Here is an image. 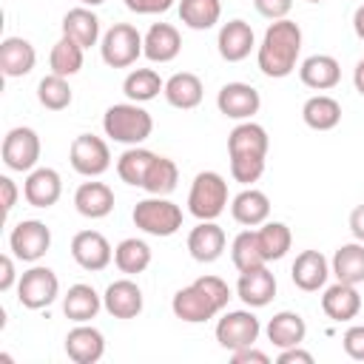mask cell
<instances>
[{
  "instance_id": "obj_52",
  "label": "cell",
  "mask_w": 364,
  "mask_h": 364,
  "mask_svg": "<svg viewBox=\"0 0 364 364\" xmlns=\"http://www.w3.org/2000/svg\"><path fill=\"white\" fill-rule=\"evenodd\" d=\"M353 85H355V91L364 97V60H358V65H355V71H353Z\"/></svg>"
},
{
  "instance_id": "obj_12",
  "label": "cell",
  "mask_w": 364,
  "mask_h": 364,
  "mask_svg": "<svg viewBox=\"0 0 364 364\" xmlns=\"http://www.w3.org/2000/svg\"><path fill=\"white\" fill-rule=\"evenodd\" d=\"M71 256H74V262L82 270L97 273V270H105L111 264L114 250H111V245H108V239L102 233H97V230H80L71 239Z\"/></svg>"
},
{
  "instance_id": "obj_38",
  "label": "cell",
  "mask_w": 364,
  "mask_h": 364,
  "mask_svg": "<svg viewBox=\"0 0 364 364\" xmlns=\"http://www.w3.org/2000/svg\"><path fill=\"white\" fill-rule=\"evenodd\" d=\"M82 46L77 43V40H71V37H60L57 43H54V48H51V57H48V63H51V74H60V77H74L80 68H82Z\"/></svg>"
},
{
  "instance_id": "obj_4",
  "label": "cell",
  "mask_w": 364,
  "mask_h": 364,
  "mask_svg": "<svg viewBox=\"0 0 364 364\" xmlns=\"http://www.w3.org/2000/svg\"><path fill=\"white\" fill-rule=\"evenodd\" d=\"M134 225L151 236H173L182 228V208L165 196H148L134 208Z\"/></svg>"
},
{
  "instance_id": "obj_24",
  "label": "cell",
  "mask_w": 364,
  "mask_h": 364,
  "mask_svg": "<svg viewBox=\"0 0 364 364\" xmlns=\"http://www.w3.org/2000/svg\"><path fill=\"white\" fill-rule=\"evenodd\" d=\"M37 63V51L23 37H6L0 43V71L6 77H26Z\"/></svg>"
},
{
  "instance_id": "obj_42",
  "label": "cell",
  "mask_w": 364,
  "mask_h": 364,
  "mask_svg": "<svg viewBox=\"0 0 364 364\" xmlns=\"http://www.w3.org/2000/svg\"><path fill=\"white\" fill-rule=\"evenodd\" d=\"M71 85H68V77H60V74H48L40 80L37 85V100L43 108L48 111H63L71 105Z\"/></svg>"
},
{
  "instance_id": "obj_10",
  "label": "cell",
  "mask_w": 364,
  "mask_h": 364,
  "mask_svg": "<svg viewBox=\"0 0 364 364\" xmlns=\"http://www.w3.org/2000/svg\"><path fill=\"white\" fill-rule=\"evenodd\" d=\"M40 159V136L34 128L17 125L3 139V165L9 171H34Z\"/></svg>"
},
{
  "instance_id": "obj_5",
  "label": "cell",
  "mask_w": 364,
  "mask_h": 364,
  "mask_svg": "<svg viewBox=\"0 0 364 364\" xmlns=\"http://www.w3.org/2000/svg\"><path fill=\"white\" fill-rule=\"evenodd\" d=\"M102 63L111 68H128L142 54V34L131 23H117L102 34L100 43Z\"/></svg>"
},
{
  "instance_id": "obj_7",
  "label": "cell",
  "mask_w": 364,
  "mask_h": 364,
  "mask_svg": "<svg viewBox=\"0 0 364 364\" xmlns=\"http://www.w3.org/2000/svg\"><path fill=\"white\" fill-rule=\"evenodd\" d=\"M68 159H71V168L80 173V176H100L111 168V151L105 145V139L94 136V134H80L74 136L71 142V151H68Z\"/></svg>"
},
{
  "instance_id": "obj_11",
  "label": "cell",
  "mask_w": 364,
  "mask_h": 364,
  "mask_svg": "<svg viewBox=\"0 0 364 364\" xmlns=\"http://www.w3.org/2000/svg\"><path fill=\"white\" fill-rule=\"evenodd\" d=\"M259 333H262V324L250 310H230L216 324V341L230 353L256 344Z\"/></svg>"
},
{
  "instance_id": "obj_16",
  "label": "cell",
  "mask_w": 364,
  "mask_h": 364,
  "mask_svg": "<svg viewBox=\"0 0 364 364\" xmlns=\"http://www.w3.org/2000/svg\"><path fill=\"white\" fill-rule=\"evenodd\" d=\"M63 193V182H60V173L54 168H34L28 171L26 176V185H23V196L31 208H51Z\"/></svg>"
},
{
  "instance_id": "obj_45",
  "label": "cell",
  "mask_w": 364,
  "mask_h": 364,
  "mask_svg": "<svg viewBox=\"0 0 364 364\" xmlns=\"http://www.w3.org/2000/svg\"><path fill=\"white\" fill-rule=\"evenodd\" d=\"M253 6L267 20H284L287 11L293 9V0H253Z\"/></svg>"
},
{
  "instance_id": "obj_3",
  "label": "cell",
  "mask_w": 364,
  "mask_h": 364,
  "mask_svg": "<svg viewBox=\"0 0 364 364\" xmlns=\"http://www.w3.org/2000/svg\"><path fill=\"white\" fill-rule=\"evenodd\" d=\"M225 208H228V182L216 171L196 173L188 193V210L199 222H213Z\"/></svg>"
},
{
  "instance_id": "obj_14",
  "label": "cell",
  "mask_w": 364,
  "mask_h": 364,
  "mask_svg": "<svg viewBox=\"0 0 364 364\" xmlns=\"http://www.w3.org/2000/svg\"><path fill=\"white\" fill-rule=\"evenodd\" d=\"M142 290L136 282L131 279H117L105 287L102 296V307L114 316V318H136L142 313Z\"/></svg>"
},
{
  "instance_id": "obj_1",
  "label": "cell",
  "mask_w": 364,
  "mask_h": 364,
  "mask_svg": "<svg viewBox=\"0 0 364 364\" xmlns=\"http://www.w3.org/2000/svg\"><path fill=\"white\" fill-rule=\"evenodd\" d=\"M301 54V28L299 23L293 20H273L262 37V46H259V71L264 77H273V80H282L287 74H293L296 68V60Z\"/></svg>"
},
{
  "instance_id": "obj_30",
  "label": "cell",
  "mask_w": 364,
  "mask_h": 364,
  "mask_svg": "<svg viewBox=\"0 0 364 364\" xmlns=\"http://www.w3.org/2000/svg\"><path fill=\"white\" fill-rule=\"evenodd\" d=\"M63 34L71 37V40H77L82 48H91L100 40V20H97V14L88 6H77V9L65 11V17H63Z\"/></svg>"
},
{
  "instance_id": "obj_36",
  "label": "cell",
  "mask_w": 364,
  "mask_h": 364,
  "mask_svg": "<svg viewBox=\"0 0 364 364\" xmlns=\"http://www.w3.org/2000/svg\"><path fill=\"white\" fill-rule=\"evenodd\" d=\"M230 259H233V264H236L239 273H247V270H256V267H264V264H267V259H264V253H262V247H259L256 230H242V233L233 239V245H230Z\"/></svg>"
},
{
  "instance_id": "obj_2",
  "label": "cell",
  "mask_w": 364,
  "mask_h": 364,
  "mask_svg": "<svg viewBox=\"0 0 364 364\" xmlns=\"http://www.w3.org/2000/svg\"><path fill=\"white\" fill-rule=\"evenodd\" d=\"M102 128H105V136H111L114 142L139 145V142H145L151 136L154 119L139 102H117V105H111L105 111Z\"/></svg>"
},
{
  "instance_id": "obj_43",
  "label": "cell",
  "mask_w": 364,
  "mask_h": 364,
  "mask_svg": "<svg viewBox=\"0 0 364 364\" xmlns=\"http://www.w3.org/2000/svg\"><path fill=\"white\" fill-rule=\"evenodd\" d=\"M264 173V156L259 154H230V176L236 182H256Z\"/></svg>"
},
{
  "instance_id": "obj_9",
  "label": "cell",
  "mask_w": 364,
  "mask_h": 364,
  "mask_svg": "<svg viewBox=\"0 0 364 364\" xmlns=\"http://www.w3.org/2000/svg\"><path fill=\"white\" fill-rule=\"evenodd\" d=\"M171 310H173L176 318L188 321V324H199V321L213 318V316L222 313L225 307H222L199 282H193V284H188V287H182V290L173 293Z\"/></svg>"
},
{
  "instance_id": "obj_50",
  "label": "cell",
  "mask_w": 364,
  "mask_h": 364,
  "mask_svg": "<svg viewBox=\"0 0 364 364\" xmlns=\"http://www.w3.org/2000/svg\"><path fill=\"white\" fill-rule=\"evenodd\" d=\"M0 191H3V216L11 213V208L17 205V185L11 176H0Z\"/></svg>"
},
{
  "instance_id": "obj_37",
  "label": "cell",
  "mask_w": 364,
  "mask_h": 364,
  "mask_svg": "<svg viewBox=\"0 0 364 364\" xmlns=\"http://www.w3.org/2000/svg\"><path fill=\"white\" fill-rule=\"evenodd\" d=\"M256 236H259V247H262V253H264L267 262L284 259V253L293 245V233H290V228L284 222H264L256 230Z\"/></svg>"
},
{
  "instance_id": "obj_23",
  "label": "cell",
  "mask_w": 364,
  "mask_h": 364,
  "mask_svg": "<svg viewBox=\"0 0 364 364\" xmlns=\"http://www.w3.org/2000/svg\"><path fill=\"white\" fill-rule=\"evenodd\" d=\"M321 310L333 321H350V318H355L361 313V296H358L355 284L336 282L333 287H327L324 296H321Z\"/></svg>"
},
{
  "instance_id": "obj_22",
  "label": "cell",
  "mask_w": 364,
  "mask_h": 364,
  "mask_svg": "<svg viewBox=\"0 0 364 364\" xmlns=\"http://www.w3.org/2000/svg\"><path fill=\"white\" fill-rule=\"evenodd\" d=\"M299 77L307 88L313 91H327V88H336L338 80H341V65L336 57L330 54H313L307 57L301 65H299Z\"/></svg>"
},
{
  "instance_id": "obj_31",
  "label": "cell",
  "mask_w": 364,
  "mask_h": 364,
  "mask_svg": "<svg viewBox=\"0 0 364 364\" xmlns=\"http://www.w3.org/2000/svg\"><path fill=\"white\" fill-rule=\"evenodd\" d=\"M301 119L313 131H330V128H336L341 122V105H338V100H333L327 94H316V97H310L304 102Z\"/></svg>"
},
{
  "instance_id": "obj_41",
  "label": "cell",
  "mask_w": 364,
  "mask_h": 364,
  "mask_svg": "<svg viewBox=\"0 0 364 364\" xmlns=\"http://www.w3.org/2000/svg\"><path fill=\"white\" fill-rule=\"evenodd\" d=\"M114 264L122 273H131V276L134 273H142L151 264V247L142 239H122L114 247Z\"/></svg>"
},
{
  "instance_id": "obj_13",
  "label": "cell",
  "mask_w": 364,
  "mask_h": 364,
  "mask_svg": "<svg viewBox=\"0 0 364 364\" xmlns=\"http://www.w3.org/2000/svg\"><path fill=\"white\" fill-rule=\"evenodd\" d=\"M216 108L230 119H250L262 108V97L247 82H228L216 94Z\"/></svg>"
},
{
  "instance_id": "obj_25",
  "label": "cell",
  "mask_w": 364,
  "mask_h": 364,
  "mask_svg": "<svg viewBox=\"0 0 364 364\" xmlns=\"http://www.w3.org/2000/svg\"><path fill=\"white\" fill-rule=\"evenodd\" d=\"M74 208L85 219H102L114 210V191L105 182H82L74 193Z\"/></svg>"
},
{
  "instance_id": "obj_55",
  "label": "cell",
  "mask_w": 364,
  "mask_h": 364,
  "mask_svg": "<svg viewBox=\"0 0 364 364\" xmlns=\"http://www.w3.org/2000/svg\"><path fill=\"white\" fill-rule=\"evenodd\" d=\"M307 3H321V0H307Z\"/></svg>"
},
{
  "instance_id": "obj_54",
  "label": "cell",
  "mask_w": 364,
  "mask_h": 364,
  "mask_svg": "<svg viewBox=\"0 0 364 364\" xmlns=\"http://www.w3.org/2000/svg\"><path fill=\"white\" fill-rule=\"evenodd\" d=\"M82 6H100V3H105V0H80Z\"/></svg>"
},
{
  "instance_id": "obj_27",
  "label": "cell",
  "mask_w": 364,
  "mask_h": 364,
  "mask_svg": "<svg viewBox=\"0 0 364 364\" xmlns=\"http://www.w3.org/2000/svg\"><path fill=\"white\" fill-rule=\"evenodd\" d=\"M165 100L173 105V108H182V111H191V108H196L199 102H202V94H205V88H202V80L196 77V74H191V71H179V74H173L171 80H165Z\"/></svg>"
},
{
  "instance_id": "obj_53",
  "label": "cell",
  "mask_w": 364,
  "mask_h": 364,
  "mask_svg": "<svg viewBox=\"0 0 364 364\" xmlns=\"http://www.w3.org/2000/svg\"><path fill=\"white\" fill-rule=\"evenodd\" d=\"M353 28H355V34L364 40V6L355 9V14H353Z\"/></svg>"
},
{
  "instance_id": "obj_20",
  "label": "cell",
  "mask_w": 364,
  "mask_h": 364,
  "mask_svg": "<svg viewBox=\"0 0 364 364\" xmlns=\"http://www.w3.org/2000/svg\"><path fill=\"white\" fill-rule=\"evenodd\" d=\"M225 230L216 225V222H199L191 233H188V250L196 262L202 264H210L222 256L225 250Z\"/></svg>"
},
{
  "instance_id": "obj_39",
  "label": "cell",
  "mask_w": 364,
  "mask_h": 364,
  "mask_svg": "<svg viewBox=\"0 0 364 364\" xmlns=\"http://www.w3.org/2000/svg\"><path fill=\"white\" fill-rule=\"evenodd\" d=\"M122 91H125V97H128L131 102H148V100H154L159 91H165V82L159 80V74H156L154 68H136V71H131V74L125 77Z\"/></svg>"
},
{
  "instance_id": "obj_21",
  "label": "cell",
  "mask_w": 364,
  "mask_h": 364,
  "mask_svg": "<svg viewBox=\"0 0 364 364\" xmlns=\"http://www.w3.org/2000/svg\"><path fill=\"white\" fill-rule=\"evenodd\" d=\"M216 46H219L222 60H228V63H239V60H245V57L250 54V48L256 46L250 23H245V20H230V23H225V26L219 28V40H216Z\"/></svg>"
},
{
  "instance_id": "obj_35",
  "label": "cell",
  "mask_w": 364,
  "mask_h": 364,
  "mask_svg": "<svg viewBox=\"0 0 364 364\" xmlns=\"http://www.w3.org/2000/svg\"><path fill=\"white\" fill-rule=\"evenodd\" d=\"M156 154L148 151V148H139V145H131L119 159H117V173L122 182L134 185V188H142L145 176H148V168L154 165Z\"/></svg>"
},
{
  "instance_id": "obj_51",
  "label": "cell",
  "mask_w": 364,
  "mask_h": 364,
  "mask_svg": "<svg viewBox=\"0 0 364 364\" xmlns=\"http://www.w3.org/2000/svg\"><path fill=\"white\" fill-rule=\"evenodd\" d=\"M350 233L355 236V242H364V202L355 205L350 213Z\"/></svg>"
},
{
  "instance_id": "obj_33",
  "label": "cell",
  "mask_w": 364,
  "mask_h": 364,
  "mask_svg": "<svg viewBox=\"0 0 364 364\" xmlns=\"http://www.w3.org/2000/svg\"><path fill=\"white\" fill-rule=\"evenodd\" d=\"M267 148H270V139H267V131L256 122H239L230 136H228V151L230 154H259V156H267Z\"/></svg>"
},
{
  "instance_id": "obj_19",
  "label": "cell",
  "mask_w": 364,
  "mask_h": 364,
  "mask_svg": "<svg viewBox=\"0 0 364 364\" xmlns=\"http://www.w3.org/2000/svg\"><path fill=\"white\" fill-rule=\"evenodd\" d=\"M236 293L247 307H264L276 296V276L267 267H256L247 273H239Z\"/></svg>"
},
{
  "instance_id": "obj_34",
  "label": "cell",
  "mask_w": 364,
  "mask_h": 364,
  "mask_svg": "<svg viewBox=\"0 0 364 364\" xmlns=\"http://www.w3.org/2000/svg\"><path fill=\"white\" fill-rule=\"evenodd\" d=\"M222 3L219 0H179V20L193 31H208L219 23Z\"/></svg>"
},
{
  "instance_id": "obj_29",
  "label": "cell",
  "mask_w": 364,
  "mask_h": 364,
  "mask_svg": "<svg viewBox=\"0 0 364 364\" xmlns=\"http://www.w3.org/2000/svg\"><path fill=\"white\" fill-rule=\"evenodd\" d=\"M304 336H307V324L293 310H282L267 321V341H273V347H279V350L301 344Z\"/></svg>"
},
{
  "instance_id": "obj_40",
  "label": "cell",
  "mask_w": 364,
  "mask_h": 364,
  "mask_svg": "<svg viewBox=\"0 0 364 364\" xmlns=\"http://www.w3.org/2000/svg\"><path fill=\"white\" fill-rule=\"evenodd\" d=\"M176 182H179V168H176V162L156 154L154 165L148 168V176H145V182H142V188H145L151 196H168V193L176 188Z\"/></svg>"
},
{
  "instance_id": "obj_49",
  "label": "cell",
  "mask_w": 364,
  "mask_h": 364,
  "mask_svg": "<svg viewBox=\"0 0 364 364\" xmlns=\"http://www.w3.org/2000/svg\"><path fill=\"white\" fill-rule=\"evenodd\" d=\"M276 361H279V364H313V355L296 344V347H284Z\"/></svg>"
},
{
  "instance_id": "obj_26",
  "label": "cell",
  "mask_w": 364,
  "mask_h": 364,
  "mask_svg": "<svg viewBox=\"0 0 364 364\" xmlns=\"http://www.w3.org/2000/svg\"><path fill=\"white\" fill-rule=\"evenodd\" d=\"M230 213L239 225L245 228H256V225H264L267 216H270V199L267 193L256 191V188H245L242 193L233 196L230 202Z\"/></svg>"
},
{
  "instance_id": "obj_6",
  "label": "cell",
  "mask_w": 364,
  "mask_h": 364,
  "mask_svg": "<svg viewBox=\"0 0 364 364\" xmlns=\"http://www.w3.org/2000/svg\"><path fill=\"white\" fill-rule=\"evenodd\" d=\"M57 293H60V279L51 267H43V264H34L17 282V301L28 310L48 307L57 299Z\"/></svg>"
},
{
  "instance_id": "obj_8",
  "label": "cell",
  "mask_w": 364,
  "mask_h": 364,
  "mask_svg": "<svg viewBox=\"0 0 364 364\" xmlns=\"http://www.w3.org/2000/svg\"><path fill=\"white\" fill-rule=\"evenodd\" d=\"M9 247L20 262H40L51 247V230L40 219L17 222L9 233Z\"/></svg>"
},
{
  "instance_id": "obj_32",
  "label": "cell",
  "mask_w": 364,
  "mask_h": 364,
  "mask_svg": "<svg viewBox=\"0 0 364 364\" xmlns=\"http://www.w3.org/2000/svg\"><path fill=\"white\" fill-rule=\"evenodd\" d=\"M333 273L344 284H361L364 282V242L341 245L333 253Z\"/></svg>"
},
{
  "instance_id": "obj_46",
  "label": "cell",
  "mask_w": 364,
  "mask_h": 364,
  "mask_svg": "<svg viewBox=\"0 0 364 364\" xmlns=\"http://www.w3.org/2000/svg\"><path fill=\"white\" fill-rule=\"evenodd\" d=\"M125 6L136 14H162L173 6V0H125Z\"/></svg>"
},
{
  "instance_id": "obj_17",
  "label": "cell",
  "mask_w": 364,
  "mask_h": 364,
  "mask_svg": "<svg viewBox=\"0 0 364 364\" xmlns=\"http://www.w3.org/2000/svg\"><path fill=\"white\" fill-rule=\"evenodd\" d=\"M327 276H330V264H327V259H324L318 250H301V253L296 256L293 267H290L293 284H296L299 290H304V293H313V290L324 287Z\"/></svg>"
},
{
  "instance_id": "obj_28",
  "label": "cell",
  "mask_w": 364,
  "mask_h": 364,
  "mask_svg": "<svg viewBox=\"0 0 364 364\" xmlns=\"http://www.w3.org/2000/svg\"><path fill=\"white\" fill-rule=\"evenodd\" d=\"M102 307V296L91 287V284H71L68 293L63 296V313L82 324V321H91Z\"/></svg>"
},
{
  "instance_id": "obj_18",
  "label": "cell",
  "mask_w": 364,
  "mask_h": 364,
  "mask_svg": "<svg viewBox=\"0 0 364 364\" xmlns=\"http://www.w3.org/2000/svg\"><path fill=\"white\" fill-rule=\"evenodd\" d=\"M182 51V37L171 23H154L142 37V54L151 63H171Z\"/></svg>"
},
{
  "instance_id": "obj_47",
  "label": "cell",
  "mask_w": 364,
  "mask_h": 364,
  "mask_svg": "<svg viewBox=\"0 0 364 364\" xmlns=\"http://www.w3.org/2000/svg\"><path fill=\"white\" fill-rule=\"evenodd\" d=\"M230 358H233V364H270V355L262 353V350H256L253 344L250 347H242V350H233Z\"/></svg>"
},
{
  "instance_id": "obj_15",
  "label": "cell",
  "mask_w": 364,
  "mask_h": 364,
  "mask_svg": "<svg viewBox=\"0 0 364 364\" xmlns=\"http://www.w3.org/2000/svg\"><path fill=\"white\" fill-rule=\"evenodd\" d=\"M65 353L74 364H97L105 353V338L97 327H88L85 321L68 330L65 336Z\"/></svg>"
},
{
  "instance_id": "obj_44",
  "label": "cell",
  "mask_w": 364,
  "mask_h": 364,
  "mask_svg": "<svg viewBox=\"0 0 364 364\" xmlns=\"http://www.w3.org/2000/svg\"><path fill=\"white\" fill-rule=\"evenodd\" d=\"M341 344H344V353H347L353 361H364V324H353V327L344 333Z\"/></svg>"
},
{
  "instance_id": "obj_48",
  "label": "cell",
  "mask_w": 364,
  "mask_h": 364,
  "mask_svg": "<svg viewBox=\"0 0 364 364\" xmlns=\"http://www.w3.org/2000/svg\"><path fill=\"white\" fill-rule=\"evenodd\" d=\"M14 279H17V273H14V259L6 253V256H0V293H9V290L14 287Z\"/></svg>"
}]
</instances>
